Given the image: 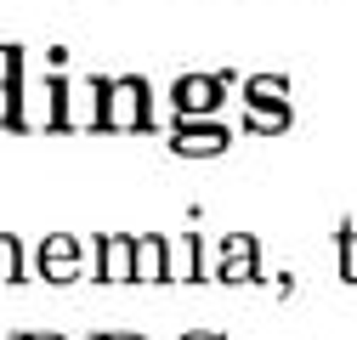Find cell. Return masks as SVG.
Wrapping results in <instances>:
<instances>
[{"mask_svg":"<svg viewBox=\"0 0 357 340\" xmlns=\"http://www.w3.org/2000/svg\"><path fill=\"white\" fill-rule=\"evenodd\" d=\"M97 125L102 131H142L148 125V79H97Z\"/></svg>","mask_w":357,"mask_h":340,"instance_id":"obj_1","label":"cell"},{"mask_svg":"<svg viewBox=\"0 0 357 340\" xmlns=\"http://www.w3.org/2000/svg\"><path fill=\"white\" fill-rule=\"evenodd\" d=\"M170 102H176L182 119L215 114L221 108V74H182V79H176V91H170Z\"/></svg>","mask_w":357,"mask_h":340,"instance_id":"obj_2","label":"cell"},{"mask_svg":"<svg viewBox=\"0 0 357 340\" xmlns=\"http://www.w3.org/2000/svg\"><path fill=\"white\" fill-rule=\"evenodd\" d=\"M227 125H210V119H182L176 125V137H170V148L182 153V159H204V153H227Z\"/></svg>","mask_w":357,"mask_h":340,"instance_id":"obj_3","label":"cell"},{"mask_svg":"<svg viewBox=\"0 0 357 340\" xmlns=\"http://www.w3.org/2000/svg\"><path fill=\"white\" fill-rule=\"evenodd\" d=\"M17 79H23V52L6 46V74H0V131H23V125H29Z\"/></svg>","mask_w":357,"mask_h":340,"instance_id":"obj_4","label":"cell"},{"mask_svg":"<svg viewBox=\"0 0 357 340\" xmlns=\"http://www.w3.org/2000/svg\"><path fill=\"white\" fill-rule=\"evenodd\" d=\"M97 255H102L97 278H108V284H125V278H137V238H125V233H108V238H97Z\"/></svg>","mask_w":357,"mask_h":340,"instance_id":"obj_5","label":"cell"},{"mask_svg":"<svg viewBox=\"0 0 357 340\" xmlns=\"http://www.w3.org/2000/svg\"><path fill=\"white\" fill-rule=\"evenodd\" d=\"M40 278H52V284L79 278V244L68 233H52L46 244H40Z\"/></svg>","mask_w":357,"mask_h":340,"instance_id":"obj_6","label":"cell"},{"mask_svg":"<svg viewBox=\"0 0 357 340\" xmlns=\"http://www.w3.org/2000/svg\"><path fill=\"white\" fill-rule=\"evenodd\" d=\"M215 278H227V284L255 278V244H250V238H227V249H221V272H215Z\"/></svg>","mask_w":357,"mask_h":340,"instance_id":"obj_7","label":"cell"},{"mask_svg":"<svg viewBox=\"0 0 357 340\" xmlns=\"http://www.w3.org/2000/svg\"><path fill=\"white\" fill-rule=\"evenodd\" d=\"M137 278H170V244L165 238H137Z\"/></svg>","mask_w":357,"mask_h":340,"instance_id":"obj_8","label":"cell"},{"mask_svg":"<svg viewBox=\"0 0 357 340\" xmlns=\"http://www.w3.org/2000/svg\"><path fill=\"white\" fill-rule=\"evenodd\" d=\"M250 125H255V131H284V125H289V102H284V97L250 102Z\"/></svg>","mask_w":357,"mask_h":340,"instance_id":"obj_9","label":"cell"},{"mask_svg":"<svg viewBox=\"0 0 357 340\" xmlns=\"http://www.w3.org/2000/svg\"><path fill=\"white\" fill-rule=\"evenodd\" d=\"M170 278H204V272H199V238H193V233L170 244Z\"/></svg>","mask_w":357,"mask_h":340,"instance_id":"obj_10","label":"cell"},{"mask_svg":"<svg viewBox=\"0 0 357 340\" xmlns=\"http://www.w3.org/2000/svg\"><path fill=\"white\" fill-rule=\"evenodd\" d=\"M12 278H23V249L12 233H0V284H12Z\"/></svg>","mask_w":357,"mask_h":340,"instance_id":"obj_11","label":"cell"},{"mask_svg":"<svg viewBox=\"0 0 357 340\" xmlns=\"http://www.w3.org/2000/svg\"><path fill=\"white\" fill-rule=\"evenodd\" d=\"M340 267H346V278H357V233L351 227L340 233Z\"/></svg>","mask_w":357,"mask_h":340,"instance_id":"obj_12","label":"cell"},{"mask_svg":"<svg viewBox=\"0 0 357 340\" xmlns=\"http://www.w3.org/2000/svg\"><path fill=\"white\" fill-rule=\"evenodd\" d=\"M17 340H63V334H17Z\"/></svg>","mask_w":357,"mask_h":340,"instance_id":"obj_13","label":"cell"},{"mask_svg":"<svg viewBox=\"0 0 357 340\" xmlns=\"http://www.w3.org/2000/svg\"><path fill=\"white\" fill-rule=\"evenodd\" d=\"M102 340H142V334H102Z\"/></svg>","mask_w":357,"mask_h":340,"instance_id":"obj_14","label":"cell"},{"mask_svg":"<svg viewBox=\"0 0 357 340\" xmlns=\"http://www.w3.org/2000/svg\"><path fill=\"white\" fill-rule=\"evenodd\" d=\"M182 340H221V334H182Z\"/></svg>","mask_w":357,"mask_h":340,"instance_id":"obj_15","label":"cell"}]
</instances>
